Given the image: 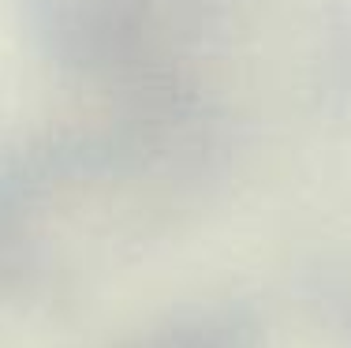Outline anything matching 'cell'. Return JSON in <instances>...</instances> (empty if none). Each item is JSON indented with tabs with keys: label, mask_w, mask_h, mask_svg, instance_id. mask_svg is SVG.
Returning <instances> with one entry per match:
<instances>
[{
	"label": "cell",
	"mask_w": 351,
	"mask_h": 348,
	"mask_svg": "<svg viewBox=\"0 0 351 348\" xmlns=\"http://www.w3.org/2000/svg\"><path fill=\"white\" fill-rule=\"evenodd\" d=\"M34 38L68 68L138 94L176 90V64L221 0H15Z\"/></svg>",
	"instance_id": "1"
}]
</instances>
